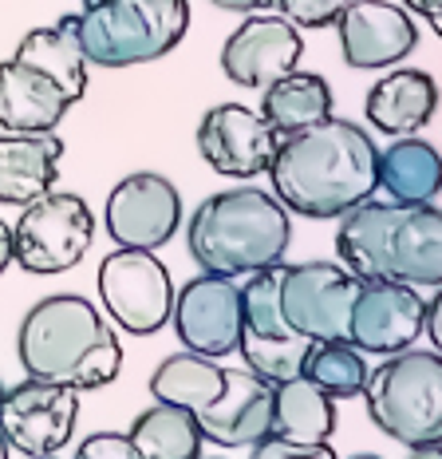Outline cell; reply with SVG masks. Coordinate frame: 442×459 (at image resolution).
I'll use <instances>...</instances> for the list:
<instances>
[{
    "label": "cell",
    "instance_id": "17",
    "mask_svg": "<svg viewBox=\"0 0 442 459\" xmlns=\"http://www.w3.org/2000/svg\"><path fill=\"white\" fill-rule=\"evenodd\" d=\"M268 424H273V385L253 368H229L225 388L198 416L201 439L217 447H253L268 436Z\"/></svg>",
    "mask_w": 442,
    "mask_h": 459
},
{
    "label": "cell",
    "instance_id": "21",
    "mask_svg": "<svg viewBox=\"0 0 442 459\" xmlns=\"http://www.w3.org/2000/svg\"><path fill=\"white\" fill-rule=\"evenodd\" d=\"M368 123L379 127L383 135L403 139L422 131L438 111V83L435 75L419 68H395L379 75L368 91Z\"/></svg>",
    "mask_w": 442,
    "mask_h": 459
},
{
    "label": "cell",
    "instance_id": "34",
    "mask_svg": "<svg viewBox=\"0 0 442 459\" xmlns=\"http://www.w3.org/2000/svg\"><path fill=\"white\" fill-rule=\"evenodd\" d=\"M13 265V226L0 222V273Z\"/></svg>",
    "mask_w": 442,
    "mask_h": 459
},
{
    "label": "cell",
    "instance_id": "11",
    "mask_svg": "<svg viewBox=\"0 0 442 459\" xmlns=\"http://www.w3.org/2000/svg\"><path fill=\"white\" fill-rule=\"evenodd\" d=\"M170 321L190 352L225 360L229 352H237V341H242V285H237V277L201 273L186 281L174 293Z\"/></svg>",
    "mask_w": 442,
    "mask_h": 459
},
{
    "label": "cell",
    "instance_id": "20",
    "mask_svg": "<svg viewBox=\"0 0 442 459\" xmlns=\"http://www.w3.org/2000/svg\"><path fill=\"white\" fill-rule=\"evenodd\" d=\"M67 111H72V100L40 68L16 56L0 64V127L4 131H55Z\"/></svg>",
    "mask_w": 442,
    "mask_h": 459
},
{
    "label": "cell",
    "instance_id": "31",
    "mask_svg": "<svg viewBox=\"0 0 442 459\" xmlns=\"http://www.w3.org/2000/svg\"><path fill=\"white\" fill-rule=\"evenodd\" d=\"M75 459H142L134 452V444L123 432H95L80 444Z\"/></svg>",
    "mask_w": 442,
    "mask_h": 459
},
{
    "label": "cell",
    "instance_id": "29",
    "mask_svg": "<svg viewBox=\"0 0 442 459\" xmlns=\"http://www.w3.org/2000/svg\"><path fill=\"white\" fill-rule=\"evenodd\" d=\"M276 13L296 28H332L348 0H273Z\"/></svg>",
    "mask_w": 442,
    "mask_h": 459
},
{
    "label": "cell",
    "instance_id": "15",
    "mask_svg": "<svg viewBox=\"0 0 442 459\" xmlns=\"http://www.w3.org/2000/svg\"><path fill=\"white\" fill-rule=\"evenodd\" d=\"M301 52L304 40L296 32V24H288L285 16L249 13V21L234 28L229 40L221 44V72L237 88L265 91L268 83H276L301 64Z\"/></svg>",
    "mask_w": 442,
    "mask_h": 459
},
{
    "label": "cell",
    "instance_id": "39",
    "mask_svg": "<svg viewBox=\"0 0 442 459\" xmlns=\"http://www.w3.org/2000/svg\"><path fill=\"white\" fill-rule=\"evenodd\" d=\"M348 459H383V455H371V452H363V455H348Z\"/></svg>",
    "mask_w": 442,
    "mask_h": 459
},
{
    "label": "cell",
    "instance_id": "36",
    "mask_svg": "<svg viewBox=\"0 0 442 459\" xmlns=\"http://www.w3.org/2000/svg\"><path fill=\"white\" fill-rule=\"evenodd\" d=\"M403 459H442V444H419V447H407Z\"/></svg>",
    "mask_w": 442,
    "mask_h": 459
},
{
    "label": "cell",
    "instance_id": "24",
    "mask_svg": "<svg viewBox=\"0 0 442 459\" xmlns=\"http://www.w3.org/2000/svg\"><path fill=\"white\" fill-rule=\"evenodd\" d=\"M379 186L403 206L435 203L442 195V155L427 139L403 135L379 155Z\"/></svg>",
    "mask_w": 442,
    "mask_h": 459
},
{
    "label": "cell",
    "instance_id": "22",
    "mask_svg": "<svg viewBox=\"0 0 442 459\" xmlns=\"http://www.w3.org/2000/svg\"><path fill=\"white\" fill-rule=\"evenodd\" d=\"M336 432V400L320 392L309 377L273 385V424L268 436L288 444H328Z\"/></svg>",
    "mask_w": 442,
    "mask_h": 459
},
{
    "label": "cell",
    "instance_id": "23",
    "mask_svg": "<svg viewBox=\"0 0 442 459\" xmlns=\"http://www.w3.org/2000/svg\"><path fill=\"white\" fill-rule=\"evenodd\" d=\"M395 203H368L352 206L340 214V230H336V254L363 281H387V230Z\"/></svg>",
    "mask_w": 442,
    "mask_h": 459
},
{
    "label": "cell",
    "instance_id": "19",
    "mask_svg": "<svg viewBox=\"0 0 442 459\" xmlns=\"http://www.w3.org/2000/svg\"><path fill=\"white\" fill-rule=\"evenodd\" d=\"M64 139L55 131H4L0 135V203L28 206L60 178Z\"/></svg>",
    "mask_w": 442,
    "mask_h": 459
},
{
    "label": "cell",
    "instance_id": "14",
    "mask_svg": "<svg viewBox=\"0 0 442 459\" xmlns=\"http://www.w3.org/2000/svg\"><path fill=\"white\" fill-rule=\"evenodd\" d=\"M427 333V301L415 285L403 281H363L360 298L352 305V329L348 341L360 352H391L411 349Z\"/></svg>",
    "mask_w": 442,
    "mask_h": 459
},
{
    "label": "cell",
    "instance_id": "41",
    "mask_svg": "<svg viewBox=\"0 0 442 459\" xmlns=\"http://www.w3.org/2000/svg\"><path fill=\"white\" fill-rule=\"evenodd\" d=\"M0 396H4V385H0Z\"/></svg>",
    "mask_w": 442,
    "mask_h": 459
},
{
    "label": "cell",
    "instance_id": "3",
    "mask_svg": "<svg viewBox=\"0 0 442 459\" xmlns=\"http://www.w3.org/2000/svg\"><path fill=\"white\" fill-rule=\"evenodd\" d=\"M190 257L206 273L249 277L265 265L285 262L293 242V222L276 195L257 186H237L209 195L194 210L186 230Z\"/></svg>",
    "mask_w": 442,
    "mask_h": 459
},
{
    "label": "cell",
    "instance_id": "25",
    "mask_svg": "<svg viewBox=\"0 0 442 459\" xmlns=\"http://www.w3.org/2000/svg\"><path fill=\"white\" fill-rule=\"evenodd\" d=\"M16 60L32 64L47 80H55L72 103H80L88 91V56L75 36V16H64L52 28H32L16 48Z\"/></svg>",
    "mask_w": 442,
    "mask_h": 459
},
{
    "label": "cell",
    "instance_id": "1",
    "mask_svg": "<svg viewBox=\"0 0 442 459\" xmlns=\"http://www.w3.org/2000/svg\"><path fill=\"white\" fill-rule=\"evenodd\" d=\"M268 178L288 214L340 218L379 190V147L352 119L328 115L281 139Z\"/></svg>",
    "mask_w": 442,
    "mask_h": 459
},
{
    "label": "cell",
    "instance_id": "7",
    "mask_svg": "<svg viewBox=\"0 0 442 459\" xmlns=\"http://www.w3.org/2000/svg\"><path fill=\"white\" fill-rule=\"evenodd\" d=\"M95 238L91 206L72 190H47L24 206L13 226V262L28 273H67L83 262Z\"/></svg>",
    "mask_w": 442,
    "mask_h": 459
},
{
    "label": "cell",
    "instance_id": "40",
    "mask_svg": "<svg viewBox=\"0 0 442 459\" xmlns=\"http://www.w3.org/2000/svg\"><path fill=\"white\" fill-rule=\"evenodd\" d=\"M28 459H60V455H28Z\"/></svg>",
    "mask_w": 442,
    "mask_h": 459
},
{
    "label": "cell",
    "instance_id": "6",
    "mask_svg": "<svg viewBox=\"0 0 442 459\" xmlns=\"http://www.w3.org/2000/svg\"><path fill=\"white\" fill-rule=\"evenodd\" d=\"M281 281H285V262L265 265V270L249 273L242 285V352L245 368H253L268 385L301 377L304 357H309L312 341L301 337L281 313Z\"/></svg>",
    "mask_w": 442,
    "mask_h": 459
},
{
    "label": "cell",
    "instance_id": "13",
    "mask_svg": "<svg viewBox=\"0 0 442 459\" xmlns=\"http://www.w3.org/2000/svg\"><path fill=\"white\" fill-rule=\"evenodd\" d=\"M103 222H107V234L115 246H127V250H158L182 226L178 186L170 183V178L155 175V170L127 175L107 195Z\"/></svg>",
    "mask_w": 442,
    "mask_h": 459
},
{
    "label": "cell",
    "instance_id": "16",
    "mask_svg": "<svg viewBox=\"0 0 442 459\" xmlns=\"http://www.w3.org/2000/svg\"><path fill=\"white\" fill-rule=\"evenodd\" d=\"M340 32V52L352 68H391L407 60L419 48V28L403 4L387 0H348V8L336 21Z\"/></svg>",
    "mask_w": 442,
    "mask_h": 459
},
{
    "label": "cell",
    "instance_id": "4",
    "mask_svg": "<svg viewBox=\"0 0 442 459\" xmlns=\"http://www.w3.org/2000/svg\"><path fill=\"white\" fill-rule=\"evenodd\" d=\"M190 32V0H95L75 16V36L95 68H134L174 52Z\"/></svg>",
    "mask_w": 442,
    "mask_h": 459
},
{
    "label": "cell",
    "instance_id": "37",
    "mask_svg": "<svg viewBox=\"0 0 442 459\" xmlns=\"http://www.w3.org/2000/svg\"><path fill=\"white\" fill-rule=\"evenodd\" d=\"M427 21H430V28H435V36H438V40H442V13H435V16H427Z\"/></svg>",
    "mask_w": 442,
    "mask_h": 459
},
{
    "label": "cell",
    "instance_id": "35",
    "mask_svg": "<svg viewBox=\"0 0 442 459\" xmlns=\"http://www.w3.org/2000/svg\"><path fill=\"white\" fill-rule=\"evenodd\" d=\"M403 8L419 13V16H435V13H442V0H403Z\"/></svg>",
    "mask_w": 442,
    "mask_h": 459
},
{
    "label": "cell",
    "instance_id": "32",
    "mask_svg": "<svg viewBox=\"0 0 442 459\" xmlns=\"http://www.w3.org/2000/svg\"><path fill=\"white\" fill-rule=\"evenodd\" d=\"M427 337L435 344V352H442V285L435 298L427 301Z\"/></svg>",
    "mask_w": 442,
    "mask_h": 459
},
{
    "label": "cell",
    "instance_id": "5",
    "mask_svg": "<svg viewBox=\"0 0 442 459\" xmlns=\"http://www.w3.org/2000/svg\"><path fill=\"white\" fill-rule=\"evenodd\" d=\"M363 400L379 432L403 447L442 444V352L415 344L391 352L368 377Z\"/></svg>",
    "mask_w": 442,
    "mask_h": 459
},
{
    "label": "cell",
    "instance_id": "30",
    "mask_svg": "<svg viewBox=\"0 0 442 459\" xmlns=\"http://www.w3.org/2000/svg\"><path fill=\"white\" fill-rule=\"evenodd\" d=\"M249 459H336V452L328 444H288V439L265 436L253 444Z\"/></svg>",
    "mask_w": 442,
    "mask_h": 459
},
{
    "label": "cell",
    "instance_id": "38",
    "mask_svg": "<svg viewBox=\"0 0 442 459\" xmlns=\"http://www.w3.org/2000/svg\"><path fill=\"white\" fill-rule=\"evenodd\" d=\"M8 452H13V444H8L4 432H0V459H8Z\"/></svg>",
    "mask_w": 442,
    "mask_h": 459
},
{
    "label": "cell",
    "instance_id": "9",
    "mask_svg": "<svg viewBox=\"0 0 442 459\" xmlns=\"http://www.w3.org/2000/svg\"><path fill=\"white\" fill-rule=\"evenodd\" d=\"M99 298L119 329L134 333V337H150L170 321L174 285H170V273L155 257V250L119 246L99 265Z\"/></svg>",
    "mask_w": 442,
    "mask_h": 459
},
{
    "label": "cell",
    "instance_id": "2",
    "mask_svg": "<svg viewBox=\"0 0 442 459\" xmlns=\"http://www.w3.org/2000/svg\"><path fill=\"white\" fill-rule=\"evenodd\" d=\"M16 352L28 377L72 392L107 388L123 368V344L80 293H52L24 313Z\"/></svg>",
    "mask_w": 442,
    "mask_h": 459
},
{
    "label": "cell",
    "instance_id": "27",
    "mask_svg": "<svg viewBox=\"0 0 442 459\" xmlns=\"http://www.w3.org/2000/svg\"><path fill=\"white\" fill-rule=\"evenodd\" d=\"M127 439L142 459H201V444H206L198 420L186 408L162 404V400H155V408H147L142 416H134Z\"/></svg>",
    "mask_w": 442,
    "mask_h": 459
},
{
    "label": "cell",
    "instance_id": "26",
    "mask_svg": "<svg viewBox=\"0 0 442 459\" xmlns=\"http://www.w3.org/2000/svg\"><path fill=\"white\" fill-rule=\"evenodd\" d=\"M261 115L276 127V135H293L332 115V88L316 72H288L276 83H268L261 95Z\"/></svg>",
    "mask_w": 442,
    "mask_h": 459
},
{
    "label": "cell",
    "instance_id": "12",
    "mask_svg": "<svg viewBox=\"0 0 442 459\" xmlns=\"http://www.w3.org/2000/svg\"><path fill=\"white\" fill-rule=\"evenodd\" d=\"M281 147L276 127L261 111L245 103H217L198 123V151L209 170L225 178H257L268 175L273 155Z\"/></svg>",
    "mask_w": 442,
    "mask_h": 459
},
{
    "label": "cell",
    "instance_id": "18",
    "mask_svg": "<svg viewBox=\"0 0 442 459\" xmlns=\"http://www.w3.org/2000/svg\"><path fill=\"white\" fill-rule=\"evenodd\" d=\"M387 281L415 285V290L442 285V210L435 203H395L387 230Z\"/></svg>",
    "mask_w": 442,
    "mask_h": 459
},
{
    "label": "cell",
    "instance_id": "10",
    "mask_svg": "<svg viewBox=\"0 0 442 459\" xmlns=\"http://www.w3.org/2000/svg\"><path fill=\"white\" fill-rule=\"evenodd\" d=\"M80 396L72 388L28 377L0 396V432L21 455H55L75 432Z\"/></svg>",
    "mask_w": 442,
    "mask_h": 459
},
{
    "label": "cell",
    "instance_id": "28",
    "mask_svg": "<svg viewBox=\"0 0 442 459\" xmlns=\"http://www.w3.org/2000/svg\"><path fill=\"white\" fill-rule=\"evenodd\" d=\"M301 377H309L332 400H355L368 388L371 368H368V357L352 341H312Z\"/></svg>",
    "mask_w": 442,
    "mask_h": 459
},
{
    "label": "cell",
    "instance_id": "33",
    "mask_svg": "<svg viewBox=\"0 0 442 459\" xmlns=\"http://www.w3.org/2000/svg\"><path fill=\"white\" fill-rule=\"evenodd\" d=\"M217 8H225V13H265L273 0H214Z\"/></svg>",
    "mask_w": 442,
    "mask_h": 459
},
{
    "label": "cell",
    "instance_id": "8",
    "mask_svg": "<svg viewBox=\"0 0 442 459\" xmlns=\"http://www.w3.org/2000/svg\"><path fill=\"white\" fill-rule=\"evenodd\" d=\"M360 290L363 277H355L348 265H332V262L285 265L281 313L309 341H348L352 305L360 298Z\"/></svg>",
    "mask_w": 442,
    "mask_h": 459
}]
</instances>
